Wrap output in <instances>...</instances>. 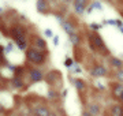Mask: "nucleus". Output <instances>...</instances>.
Returning a JSON list of instances; mask_svg holds the SVG:
<instances>
[{"label":"nucleus","instance_id":"f257e3e1","mask_svg":"<svg viewBox=\"0 0 123 116\" xmlns=\"http://www.w3.org/2000/svg\"><path fill=\"white\" fill-rule=\"evenodd\" d=\"M26 60L30 62L31 64L40 66V64H44L47 62V55L43 51H38L37 48H29V51L26 52Z\"/></svg>","mask_w":123,"mask_h":116},{"label":"nucleus","instance_id":"f03ea898","mask_svg":"<svg viewBox=\"0 0 123 116\" xmlns=\"http://www.w3.org/2000/svg\"><path fill=\"white\" fill-rule=\"evenodd\" d=\"M89 44L90 48L98 52H107V45L104 42V40L101 38V36L96 31H90L89 33Z\"/></svg>","mask_w":123,"mask_h":116},{"label":"nucleus","instance_id":"7ed1b4c3","mask_svg":"<svg viewBox=\"0 0 123 116\" xmlns=\"http://www.w3.org/2000/svg\"><path fill=\"white\" fill-rule=\"evenodd\" d=\"M10 33H11V37L14 38V41L17 44L18 42H25L26 41V31H25V29L22 26H14Z\"/></svg>","mask_w":123,"mask_h":116},{"label":"nucleus","instance_id":"20e7f679","mask_svg":"<svg viewBox=\"0 0 123 116\" xmlns=\"http://www.w3.org/2000/svg\"><path fill=\"white\" fill-rule=\"evenodd\" d=\"M29 78H30V81L33 82V83H38V82H41V81L45 79V75L40 68L31 67L30 70H29Z\"/></svg>","mask_w":123,"mask_h":116},{"label":"nucleus","instance_id":"39448f33","mask_svg":"<svg viewBox=\"0 0 123 116\" xmlns=\"http://www.w3.org/2000/svg\"><path fill=\"white\" fill-rule=\"evenodd\" d=\"M73 7H74L77 15H84V14H86L88 1L86 0H75V1H73Z\"/></svg>","mask_w":123,"mask_h":116},{"label":"nucleus","instance_id":"423d86ee","mask_svg":"<svg viewBox=\"0 0 123 116\" xmlns=\"http://www.w3.org/2000/svg\"><path fill=\"white\" fill-rule=\"evenodd\" d=\"M107 74H108V70L103 64H97V66L92 67V70H90V75L94 76V78H101V76H105Z\"/></svg>","mask_w":123,"mask_h":116},{"label":"nucleus","instance_id":"0eeeda50","mask_svg":"<svg viewBox=\"0 0 123 116\" xmlns=\"http://www.w3.org/2000/svg\"><path fill=\"white\" fill-rule=\"evenodd\" d=\"M70 82L75 86V89L78 92H84L86 89V82L81 78H75V76H70Z\"/></svg>","mask_w":123,"mask_h":116},{"label":"nucleus","instance_id":"6e6552de","mask_svg":"<svg viewBox=\"0 0 123 116\" xmlns=\"http://www.w3.org/2000/svg\"><path fill=\"white\" fill-rule=\"evenodd\" d=\"M11 85H12L14 89H17V90H25L26 89V85L23 83L22 78L18 76V75H14L12 78H11Z\"/></svg>","mask_w":123,"mask_h":116},{"label":"nucleus","instance_id":"1a4fd4ad","mask_svg":"<svg viewBox=\"0 0 123 116\" xmlns=\"http://www.w3.org/2000/svg\"><path fill=\"white\" fill-rule=\"evenodd\" d=\"M57 79H60V74L57 71H55V70H52V71H49V72H47L45 74V82L47 83H49V85H53L55 83V81H57Z\"/></svg>","mask_w":123,"mask_h":116},{"label":"nucleus","instance_id":"9d476101","mask_svg":"<svg viewBox=\"0 0 123 116\" xmlns=\"http://www.w3.org/2000/svg\"><path fill=\"white\" fill-rule=\"evenodd\" d=\"M52 112L49 111L48 107H44V105H38L33 109V115L34 116H51Z\"/></svg>","mask_w":123,"mask_h":116},{"label":"nucleus","instance_id":"9b49d317","mask_svg":"<svg viewBox=\"0 0 123 116\" xmlns=\"http://www.w3.org/2000/svg\"><path fill=\"white\" fill-rule=\"evenodd\" d=\"M62 27H63V30L66 31V34H68V36L77 33V31H75V30H77L75 25L73 22H70V21H64V22L62 23Z\"/></svg>","mask_w":123,"mask_h":116},{"label":"nucleus","instance_id":"f8f14e48","mask_svg":"<svg viewBox=\"0 0 123 116\" xmlns=\"http://www.w3.org/2000/svg\"><path fill=\"white\" fill-rule=\"evenodd\" d=\"M33 46H34V48H37L38 51L47 52V41H45L43 37H36L34 42H33Z\"/></svg>","mask_w":123,"mask_h":116},{"label":"nucleus","instance_id":"ddd939ff","mask_svg":"<svg viewBox=\"0 0 123 116\" xmlns=\"http://www.w3.org/2000/svg\"><path fill=\"white\" fill-rule=\"evenodd\" d=\"M36 8H37V11L40 14H45V12H48V10H49V3L45 1V0H37L36 1Z\"/></svg>","mask_w":123,"mask_h":116},{"label":"nucleus","instance_id":"4468645a","mask_svg":"<svg viewBox=\"0 0 123 116\" xmlns=\"http://www.w3.org/2000/svg\"><path fill=\"white\" fill-rule=\"evenodd\" d=\"M86 111H88L92 116H98L101 113V107L98 105V104H96V103L88 104V109H86Z\"/></svg>","mask_w":123,"mask_h":116},{"label":"nucleus","instance_id":"2eb2a0df","mask_svg":"<svg viewBox=\"0 0 123 116\" xmlns=\"http://www.w3.org/2000/svg\"><path fill=\"white\" fill-rule=\"evenodd\" d=\"M112 93L115 94V97H118L123 103V83H116L112 86Z\"/></svg>","mask_w":123,"mask_h":116},{"label":"nucleus","instance_id":"dca6fc26","mask_svg":"<svg viewBox=\"0 0 123 116\" xmlns=\"http://www.w3.org/2000/svg\"><path fill=\"white\" fill-rule=\"evenodd\" d=\"M110 63H111V66L114 68H116V70H122L123 67V60L120 58H115V56H111L110 58Z\"/></svg>","mask_w":123,"mask_h":116},{"label":"nucleus","instance_id":"f3484780","mask_svg":"<svg viewBox=\"0 0 123 116\" xmlns=\"http://www.w3.org/2000/svg\"><path fill=\"white\" fill-rule=\"evenodd\" d=\"M68 40H70L71 45H74V46H77V45L81 44V36H79L78 33H74V34L68 36Z\"/></svg>","mask_w":123,"mask_h":116},{"label":"nucleus","instance_id":"a211bd4d","mask_svg":"<svg viewBox=\"0 0 123 116\" xmlns=\"http://www.w3.org/2000/svg\"><path fill=\"white\" fill-rule=\"evenodd\" d=\"M111 113L112 116H123V107L122 105H115L111 108Z\"/></svg>","mask_w":123,"mask_h":116},{"label":"nucleus","instance_id":"6ab92c4d","mask_svg":"<svg viewBox=\"0 0 123 116\" xmlns=\"http://www.w3.org/2000/svg\"><path fill=\"white\" fill-rule=\"evenodd\" d=\"M47 97H48V100H56V98H59V93H57L56 89H53V87H51V89H48V93H47Z\"/></svg>","mask_w":123,"mask_h":116},{"label":"nucleus","instance_id":"aec40b11","mask_svg":"<svg viewBox=\"0 0 123 116\" xmlns=\"http://www.w3.org/2000/svg\"><path fill=\"white\" fill-rule=\"evenodd\" d=\"M89 26V29H90V30H93V31H98V30H101V27H103V23H97V22H90L88 25Z\"/></svg>","mask_w":123,"mask_h":116},{"label":"nucleus","instance_id":"412c9836","mask_svg":"<svg viewBox=\"0 0 123 116\" xmlns=\"http://www.w3.org/2000/svg\"><path fill=\"white\" fill-rule=\"evenodd\" d=\"M15 46H17V45H14V42H11V41H8V42L6 44V55H10V53H12V51L15 49Z\"/></svg>","mask_w":123,"mask_h":116},{"label":"nucleus","instance_id":"4be33fe9","mask_svg":"<svg viewBox=\"0 0 123 116\" xmlns=\"http://www.w3.org/2000/svg\"><path fill=\"white\" fill-rule=\"evenodd\" d=\"M70 72L74 74V75H79V74H82V68L79 67L78 64H74V66L70 68Z\"/></svg>","mask_w":123,"mask_h":116},{"label":"nucleus","instance_id":"5701e85b","mask_svg":"<svg viewBox=\"0 0 123 116\" xmlns=\"http://www.w3.org/2000/svg\"><path fill=\"white\" fill-rule=\"evenodd\" d=\"M63 64H64V66L70 70V68L74 66V60H73L71 58H66V59H64V62H63Z\"/></svg>","mask_w":123,"mask_h":116},{"label":"nucleus","instance_id":"b1692460","mask_svg":"<svg viewBox=\"0 0 123 116\" xmlns=\"http://www.w3.org/2000/svg\"><path fill=\"white\" fill-rule=\"evenodd\" d=\"M93 10H98V11H103V4H101L100 1H92L90 3Z\"/></svg>","mask_w":123,"mask_h":116},{"label":"nucleus","instance_id":"393cba45","mask_svg":"<svg viewBox=\"0 0 123 116\" xmlns=\"http://www.w3.org/2000/svg\"><path fill=\"white\" fill-rule=\"evenodd\" d=\"M43 33H44V36L47 37V38H53V31L51 30V29H44V31H43Z\"/></svg>","mask_w":123,"mask_h":116},{"label":"nucleus","instance_id":"a878e982","mask_svg":"<svg viewBox=\"0 0 123 116\" xmlns=\"http://www.w3.org/2000/svg\"><path fill=\"white\" fill-rule=\"evenodd\" d=\"M118 23V19H105L104 21V25H111V26H116Z\"/></svg>","mask_w":123,"mask_h":116},{"label":"nucleus","instance_id":"bb28decb","mask_svg":"<svg viewBox=\"0 0 123 116\" xmlns=\"http://www.w3.org/2000/svg\"><path fill=\"white\" fill-rule=\"evenodd\" d=\"M116 79L119 81V83H123V68L116 72Z\"/></svg>","mask_w":123,"mask_h":116},{"label":"nucleus","instance_id":"cd10ccee","mask_svg":"<svg viewBox=\"0 0 123 116\" xmlns=\"http://www.w3.org/2000/svg\"><path fill=\"white\" fill-rule=\"evenodd\" d=\"M52 42L55 46H59V42H60V37L57 36V34H55V37L52 38Z\"/></svg>","mask_w":123,"mask_h":116},{"label":"nucleus","instance_id":"c85d7f7f","mask_svg":"<svg viewBox=\"0 0 123 116\" xmlns=\"http://www.w3.org/2000/svg\"><path fill=\"white\" fill-rule=\"evenodd\" d=\"M67 96H68V89H66V87H64V89H62L60 97H62V98H66Z\"/></svg>","mask_w":123,"mask_h":116},{"label":"nucleus","instance_id":"c756f323","mask_svg":"<svg viewBox=\"0 0 123 116\" xmlns=\"http://www.w3.org/2000/svg\"><path fill=\"white\" fill-rule=\"evenodd\" d=\"M55 19H56V21H57L59 23H60V25H62L63 22H64V19H63V17H62V15H59V14H55Z\"/></svg>","mask_w":123,"mask_h":116},{"label":"nucleus","instance_id":"7c9ffc66","mask_svg":"<svg viewBox=\"0 0 123 116\" xmlns=\"http://www.w3.org/2000/svg\"><path fill=\"white\" fill-rule=\"evenodd\" d=\"M116 27H118L119 30H120V33L123 34V21H119V19H118V23H116Z\"/></svg>","mask_w":123,"mask_h":116},{"label":"nucleus","instance_id":"2f4dec72","mask_svg":"<svg viewBox=\"0 0 123 116\" xmlns=\"http://www.w3.org/2000/svg\"><path fill=\"white\" fill-rule=\"evenodd\" d=\"M4 55H6V45L0 44V58H3Z\"/></svg>","mask_w":123,"mask_h":116},{"label":"nucleus","instance_id":"473e14b6","mask_svg":"<svg viewBox=\"0 0 123 116\" xmlns=\"http://www.w3.org/2000/svg\"><path fill=\"white\" fill-rule=\"evenodd\" d=\"M94 85H96V87H98L100 90H105V86L103 85L101 82H98V81H96V83H94Z\"/></svg>","mask_w":123,"mask_h":116},{"label":"nucleus","instance_id":"72a5a7b5","mask_svg":"<svg viewBox=\"0 0 123 116\" xmlns=\"http://www.w3.org/2000/svg\"><path fill=\"white\" fill-rule=\"evenodd\" d=\"M92 11H93L92 6L89 4V7H88V8H86V14H88V15H90V14H92Z\"/></svg>","mask_w":123,"mask_h":116},{"label":"nucleus","instance_id":"f704fd0d","mask_svg":"<svg viewBox=\"0 0 123 116\" xmlns=\"http://www.w3.org/2000/svg\"><path fill=\"white\" fill-rule=\"evenodd\" d=\"M81 116H92V115H90V113H89L88 111H84V112H82V115H81Z\"/></svg>","mask_w":123,"mask_h":116},{"label":"nucleus","instance_id":"c9c22d12","mask_svg":"<svg viewBox=\"0 0 123 116\" xmlns=\"http://www.w3.org/2000/svg\"><path fill=\"white\" fill-rule=\"evenodd\" d=\"M3 112H4V105L0 103V113H3Z\"/></svg>","mask_w":123,"mask_h":116},{"label":"nucleus","instance_id":"e433bc0d","mask_svg":"<svg viewBox=\"0 0 123 116\" xmlns=\"http://www.w3.org/2000/svg\"><path fill=\"white\" fill-rule=\"evenodd\" d=\"M3 11H4V8H3V7H0V15L3 14Z\"/></svg>","mask_w":123,"mask_h":116},{"label":"nucleus","instance_id":"4c0bfd02","mask_svg":"<svg viewBox=\"0 0 123 116\" xmlns=\"http://www.w3.org/2000/svg\"><path fill=\"white\" fill-rule=\"evenodd\" d=\"M51 116H57L56 113H51Z\"/></svg>","mask_w":123,"mask_h":116},{"label":"nucleus","instance_id":"58836bf2","mask_svg":"<svg viewBox=\"0 0 123 116\" xmlns=\"http://www.w3.org/2000/svg\"><path fill=\"white\" fill-rule=\"evenodd\" d=\"M119 56H120V59H123V53H122V55H119Z\"/></svg>","mask_w":123,"mask_h":116},{"label":"nucleus","instance_id":"ea45409f","mask_svg":"<svg viewBox=\"0 0 123 116\" xmlns=\"http://www.w3.org/2000/svg\"><path fill=\"white\" fill-rule=\"evenodd\" d=\"M31 116H34V115H31Z\"/></svg>","mask_w":123,"mask_h":116}]
</instances>
